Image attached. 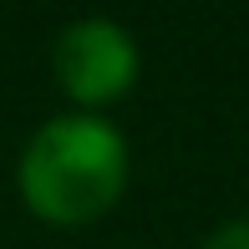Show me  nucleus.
<instances>
[{
    "label": "nucleus",
    "instance_id": "7ed1b4c3",
    "mask_svg": "<svg viewBox=\"0 0 249 249\" xmlns=\"http://www.w3.org/2000/svg\"><path fill=\"white\" fill-rule=\"evenodd\" d=\"M203 249H249V219H234V224H219V229L203 239Z\"/></svg>",
    "mask_w": 249,
    "mask_h": 249
},
{
    "label": "nucleus",
    "instance_id": "f03ea898",
    "mask_svg": "<svg viewBox=\"0 0 249 249\" xmlns=\"http://www.w3.org/2000/svg\"><path fill=\"white\" fill-rule=\"evenodd\" d=\"M56 82L71 102L82 107H102L117 102L138 76V41L127 36V26L107 16H82L56 36Z\"/></svg>",
    "mask_w": 249,
    "mask_h": 249
},
{
    "label": "nucleus",
    "instance_id": "f257e3e1",
    "mask_svg": "<svg viewBox=\"0 0 249 249\" xmlns=\"http://www.w3.org/2000/svg\"><path fill=\"white\" fill-rule=\"evenodd\" d=\"M20 198L46 224H92L127 188V138L97 112L51 117L20 153Z\"/></svg>",
    "mask_w": 249,
    "mask_h": 249
}]
</instances>
